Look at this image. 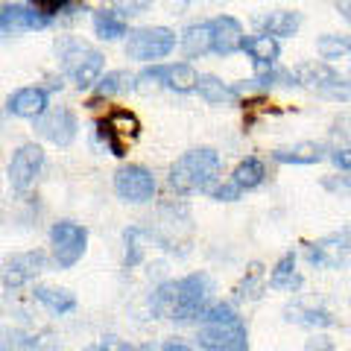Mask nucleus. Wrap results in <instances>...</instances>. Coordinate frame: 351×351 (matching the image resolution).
Instances as JSON below:
<instances>
[{"mask_svg":"<svg viewBox=\"0 0 351 351\" xmlns=\"http://www.w3.org/2000/svg\"><path fill=\"white\" fill-rule=\"evenodd\" d=\"M287 322H295V325H307V328H331L334 325V316L322 311V307H304V304H290L287 311Z\"/></svg>","mask_w":351,"mask_h":351,"instance_id":"393cba45","label":"nucleus"},{"mask_svg":"<svg viewBox=\"0 0 351 351\" xmlns=\"http://www.w3.org/2000/svg\"><path fill=\"white\" fill-rule=\"evenodd\" d=\"M161 351H193L188 343H182V339H167V343L161 346Z\"/></svg>","mask_w":351,"mask_h":351,"instance_id":"58836bf2","label":"nucleus"},{"mask_svg":"<svg viewBox=\"0 0 351 351\" xmlns=\"http://www.w3.org/2000/svg\"><path fill=\"white\" fill-rule=\"evenodd\" d=\"M243 50L252 56V62H255V71L272 68V64L278 62V56H281V44H278L276 36H269V32H258V36L246 38Z\"/></svg>","mask_w":351,"mask_h":351,"instance_id":"dca6fc26","label":"nucleus"},{"mask_svg":"<svg viewBox=\"0 0 351 351\" xmlns=\"http://www.w3.org/2000/svg\"><path fill=\"white\" fill-rule=\"evenodd\" d=\"M29 3L32 6H36L38 9V12H44V15H56L59 12V9H64V6H71L73 3V0H29Z\"/></svg>","mask_w":351,"mask_h":351,"instance_id":"f704fd0d","label":"nucleus"},{"mask_svg":"<svg viewBox=\"0 0 351 351\" xmlns=\"http://www.w3.org/2000/svg\"><path fill=\"white\" fill-rule=\"evenodd\" d=\"M129 88H135V76L129 71H108L106 76H100V82H97V94L112 97L120 91H129Z\"/></svg>","mask_w":351,"mask_h":351,"instance_id":"cd10ccee","label":"nucleus"},{"mask_svg":"<svg viewBox=\"0 0 351 351\" xmlns=\"http://www.w3.org/2000/svg\"><path fill=\"white\" fill-rule=\"evenodd\" d=\"M223 161H219L217 149L211 147H199L184 152L182 158H176L170 167V188L179 196H191V193H211L214 182L219 179Z\"/></svg>","mask_w":351,"mask_h":351,"instance_id":"f257e3e1","label":"nucleus"},{"mask_svg":"<svg viewBox=\"0 0 351 351\" xmlns=\"http://www.w3.org/2000/svg\"><path fill=\"white\" fill-rule=\"evenodd\" d=\"M232 182L237 184L240 191H255L261 188L263 182H267V167H263V161L261 158H246V161H240L234 173H232Z\"/></svg>","mask_w":351,"mask_h":351,"instance_id":"5701e85b","label":"nucleus"},{"mask_svg":"<svg viewBox=\"0 0 351 351\" xmlns=\"http://www.w3.org/2000/svg\"><path fill=\"white\" fill-rule=\"evenodd\" d=\"M339 76L328 68V62H304L299 68L293 71V85H304V88H313V91H319L322 97H328L331 88H337Z\"/></svg>","mask_w":351,"mask_h":351,"instance_id":"4468645a","label":"nucleus"},{"mask_svg":"<svg viewBox=\"0 0 351 351\" xmlns=\"http://www.w3.org/2000/svg\"><path fill=\"white\" fill-rule=\"evenodd\" d=\"M269 287L287 290V293H295V290L302 287V276H299V269H295V255H293V252L281 255L278 263L272 267V272H269Z\"/></svg>","mask_w":351,"mask_h":351,"instance_id":"412c9836","label":"nucleus"},{"mask_svg":"<svg viewBox=\"0 0 351 351\" xmlns=\"http://www.w3.org/2000/svg\"><path fill=\"white\" fill-rule=\"evenodd\" d=\"M316 53H319L322 62L343 59V56L351 53V41L346 36H319L316 38Z\"/></svg>","mask_w":351,"mask_h":351,"instance_id":"bb28decb","label":"nucleus"},{"mask_svg":"<svg viewBox=\"0 0 351 351\" xmlns=\"http://www.w3.org/2000/svg\"><path fill=\"white\" fill-rule=\"evenodd\" d=\"M50 246H53V261L59 269H71L82 261L88 249V228L71 219H62L50 228Z\"/></svg>","mask_w":351,"mask_h":351,"instance_id":"20e7f679","label":"nucleus"},{"mask_svg":"<svg viewBox=\"0 0 351 351\" xmlns=\"http://www.w3.org/2000/svg\"><path fill=\"white\" fill-rule=\"evenodd\" d=\"M202 351H249V334L240 316L223 322H202L199 328Z\"/></svg>","mask_w":351,"mask_h":351,"instance_id":"423d86ee","label":"nucleus"},{"mask_svg":"<svg viewBox=\"0 0 351 351\" xmlns=\"http://www.w3.org/2000/svg\"><path fill=\"white\" fill-rule=\"evenodd\" d=\"M304 351H337V348H334V343L328 337H313L311 343L304 346Z\"/></svg>","mask_w":351,"mask_h":351,"instance_id":"4c0bfd02","label":"nucleus"},{"mask_svg":"<svg viewBox=\"0 0 351 351\" xmlns=\"http://www.w3.org/2000/svg\"><path fill=\"white\" fill-rule=\"evenodd\" d=\"M56 56L62 62V71L76 82L80 91H88V88H94L97 82H100V76H103V53L97 47H91L88 41L64 36V38L56 41Z\"/></svg>","mask_w":351,"mask_h":351,"instance_id":"f03ea898","label":"nucleus"},{"mask_svg":"<svg viewBox=\"0 0 351 351\" xmlns=\"http://www.w3.org/2000/svg\"><path fill=\"white\" fill-rule=\"evenodd\" d=\"M199 73L191 62H176V64H164V88H170L176 94H191L196 91Z\"/></svg>","mask_w":351,"mask_h":351,"instance_id":"aec40b11","label":"nucleus"},{"mask_svg":"<svg viewBox=\"0 0 351 351\" xmlns=\"http://www.w3.org/2000/svg\"><path fill=\"white\" fill-rule=\"evenodd\" d=\"M135 88H138V91H144V94L164 88V64H152V68L141 71L135 76Z\"/></svg>","mask_w":351,"mask_h":351,"instance_id":"2f4dec72","label":"nucleus"},{"mask_svg":"<svg viewBox=\"0 0 351 351\" xmlns=\"http://www.w3.org/2000/svg\"><path fill=\"white\" fill-rule=\"evenodd\" d=\"M36 299L47 307L50 313H56V316H64V313H71L73 307H76V295L71 290H64V287H36Z\"/></svg>","mask_w":351,"mask_h":351,"instance_id":"b1692460","label":"nucleus"},{"mask_svg":"<svg viewBox=\"0 0 351 351\" xmlns=\"http://www.w3.org/2000/svg\"><path fill=\"white\" fill-rule=\"evenodd\" d=\"M44 167V149L38 144H24L9 161V184L15 191H29L38 170Z\"/></svg>","mask_w":351,"mask_h":351,"instance_id":"f8f14e48","label":"nucleus"},{"mask_svg":"<svg viewBox=\"0 0 351 351\" xmlns=\"http://www.w3.org/2000/svg\"><path fill=\"white\" fill-rule=\"evenodd\" d=\"M331 161L337 164L339 170H348V173H351V144H348V147L334 149V152H331Z\"/></svg>","mask_w":351,"mask_h":351,"instance_id":"c9c22d12","label":"nucleus"},{"mask_svg":"<svg viewBox=\"0 0 351 351\" xmlns=\"http://www.w3.org/2000/svg\"><path fill=\"white\" fill-rule=\"evenodd\" d=\"M6 108L12 112L15 117H29L36 120L41 117L44 112H47V91L38 85H29V88H18V91L9 97Z\"/></svg>","mask_w":351,"mask_h":351,"instance_id":"2eb2a0df","label":"nucleus"},{"mask_svg":"<svg viewBox=\"0 0 351 351\" xmlns=\"http://www.w3.org/2000/svg\"><path fill=\"white\" fill-rule=\"evenodd\" d=\"M214 284L205 272H193L179 281H173V304H170V319L176 322H191L199 319L205 307L211 304Z\"/></svg>","mask_w":351,"mask_h":351,"instance_id":"7ed1b4c3","label":"nucleus"},{"mask_svg":"<svg viewBox=\"0 0 351 351\" xmlns=\"http://www.w3.org/2000/svg\"><path fill=\"white\" fill-rule=\"evenodd\" d=\"M261 32H269L276 38H290L302 27V12H290V9H276V12L258 18Z\"/></svg>","mask_w":351,"mask_h":351,"instance_id":"f3484780","label":"nucleus"},{"mask_svg":"<svg viewBox=\"0 0 351 351\" xmlns=\"http://www.w3.org/2000/svg\"><path fill=\"white\" fill-rule=\"evenodd\" d=\"M44 27H50V15L38 12L36 6H21V3L0 6V32L3 36H21V32H36Z\"/></svg>","mask_w":351,"mask_h":351,"instance_id":"9b49d317","label":"nucleus"},{"mask_svg":"<svg viewBox=\"0 0 351 351\" xmlns=\"http://www.w3.org/2000/svg\"><path fill=\"white\" fill-rule=\"evenodd\" d=\"M103 126H106V129H112L120 141H132V138H138V132H141L138 117H135V114H129V112H112Z\"/></svg>","mask_w":351,"mask_h":351,"instance_id":"c85d7f7f","label":"nucleus"},{"mask_svg":"<svg viewBox=\"0 0 351 351\" xmlns=\"http://www.w3.org/2000/svg\"><path fill=\"white\" fill-rule=\"evenodd\" d=\"M196 91H199L202 100H205V103H211V106H226V103H234L237 97H240V88L228 85V82L219 80V76H211V73L199 76V82H196Z\"/></svg>","mask_w":351,"mask_h":351,"instance_id":"a211bd4d","label":"nucleus"},{"mask_svg":"<svg viewBox=\"0 0 351 351\" xmlns=\"http://www.w3.org/2000/svg\"><path fill=\"white\" fill-rule=\"evenodd\" d=\"M182 53L188 59H202L205 53H211V21L191 24L182 32Z\"/></svg>","mask_w":351,"mask_h":351,"instance_id":"6ab92c4d","label":"nucleus"},{"mask_svg":"<svg viewBox=\"0 0 351 351\" xmlns=\"http://www.w3.org/2000/svg\"><path fill=\"white\" fill-rule=\"evenodd\" d=\"M85 351H97V346H91V348H85Z\"/></svg>","mask_w":351,"mask_h":351,"instance_id":"a19ab883","label":"nucleus"},{"mask_svg":"<svg viewBox=\"0 0 351 351\" xmlns=\"http://www.w3.org/2000/svg\"><path fill=\"white\" fill-rule=\"evenodd\" d=\"M76 129H80L76 126V117L71 108H64V106L47 108L41 117H36V132L56 147H71L76 138Z\"/></svg>","mask_w":351,"mask_h":351,"instance_id":"1a4fd4ad","label":"nucleus"},{"mask_svg":"<svg viewBox=\"0 0 351 351\" xmlns=\"http://www.w3.org/2000/svg\"><path fill=\"white\" fill-rule=\"evenodd\" d=\"M240 193H243V191H240L232 179H228L226 184H219V188H214V191H211V196H214L217 202H234V199H240Z\"/></svg>","mask_w":351,"mask_h":351,"instance_id":"72a5a7b5","label":"nucleus"},{"mask_svg":"<svg viewBox=\"0 0 351 351\" xmlns=\"http://www.w3.org/2000/svg\"><path fill=\"white\" fill-rule=\"evenodd\" d=\"M173 47H176V32L167 27L132 29L126 38V56L135 62H158L170 56Z\"/></svg>","mask_w":351,"mask_h":351,"instance_id":"39448f33","label":"nucleus"},{"mask_svg":"<svg viewBox=\"0 0 351 351\" xmlns=\"http://www.w3.org/2000/svg\"><path fill=\"white\" fill-rule=\"evenodd\" d=\"M351 258V226L339 228V232L328 234L322 240L307 246V261L322 269H337Z\"/></svg>","mask_w":351,"mask_h":351,"instance_id":"6e6552de","label":"nucleus"},{"mask_svg":"<svg viewBox=\"0 0 351 351\" xmlns=\"http://www.w3.org/2000/svg\"><path fill=\"white\" fill-rule=\"evenodd\" d=\"M272 158L278 164H316L325 158L322 144H313V141H302V144H293L287 149H276Z\"/></svg>","mask_w":351,"mask_h":351,"instance_id":"4be33fe9","label":"nucleus"},{"mask_svg":"<svg viewBox=\"0 0 351 351\" xmlns=\"http://www.w3.org/2000/svg\"><path fill=\"white\" fill-rule=\"evenodd\" d=\"M261 290H263V269L258 263H252L246 278L240 281V287H237V299H258Z\"/></svg>","mask_w":351,"mask_h":351,"instance_id":"7c9ffc66","label":"nucleus"},{"mask_svg":"<svg viewBox=\"0 0 351 351\" xmlns=\"http://www.w3.org/2000/svg\"><path fill=\"white\" fill-rule=\"evenodd\" d=\"M337 9H339V15H343L348 24H351V0H334Z\"/></svg>","mask_w":351,"mask_h":351,"instance_id":"ea45409f","label":"nucleus"},{"mask_svg":"<svg viewBox=\"0 0 351 351\" xmlns=\"http://www.w3.org/2000/svg\"><path fill=\"white\" fill-rule=\"evenodd\" d=\"M44 267H47V255H44V252H38V249L18 252V255H12L3 263L0 278H3V287L18 290V287H24V284H29L38 272H44Z\"/></svg>","mask_w":351,"mask_h":351,"instance_id":"9d476101","label":"nucleus"},{"mask_svg":"<svg viewBox=\"0 0 351 351\" xmlns=\"http://www.w3.org/2000/svg\"><path fill=\"white\" fill-rule=\"evenodd\" d=\"M108 9H114V12L120 15H141V12H147V9L152 6V0H106Z\"/></svg>","mask_w":351,"mask_h":351,"instance_id":"473e14b6","label":"nucleus"},{"mask_svg":"<svg viewBox=\"0 0 351 351\" xmlns=\"http://www.w3.org/2000/svg\"><path fill=\"white\" fill-rule=\"evenodd\" d=\"M246 36L240 21L232 15H219L211 21V53L217 56H234V53L243 50Z\"/></svg>","mask_w":351,"mask_h":351,"instance_id":"ddd939ff","label":"nucleus"},{"mask_svg":"<svg viewBox=\"0 0 351 351\" xmlns=\"http://www.w3.org/2000/svg\"><path fill=\"white\" fill-rule=\"evenodd\" d=\"M114 191L123 202L144 205L156 196V176L141 164H126L114 173Z\"/></svg>","mask_w":351,"mask_h":351,"instance_id":"0eeeda50","label":"nucleus"},{"mask_svg":"<svg viewBox=\"0 0 351 351\" xmlns=\"http://www.w3.org/2000/svg\"><path fill=\"white\" fill-rule=\"evenodd\" d=\"M94 32L103 41H114L120 36H126L129 27H126V18L114 12V9H100V12H94Z\"/></svg>","mask_w":351,"mask_h":351,"instance_id":"a878e982","label":"nucleus"},{"mask_svg":"<svg viewBox=\"0 0 351 351\" xmlns=\"http://www.w3.org/2000/svg\"><path fill=\"white\" fill-rule=\"evenodd\" d=\"M144 237L147 232L138 226H132L123 232V243H126V267H138L141 258H144Z\"/></svg>","mask_w":351,"mask_h":351,"instance_id":"c756f323","label":"nucleus"},{"mask_svg":"<svg viewBox=\"0 0 351 351\" xmlns=\"http://www.w3.org/2000/svg\"><path fill=\"white\" fill-rule=\"evenodd\" d=\"M97 351H135L129 343H123V339H114V337H108V339H103L100 346H97Z\"/></svg>","mask_w":351,"mask_h":351,"instance_id":"e433bc0d","label":"nucleus"}]
</instances>
